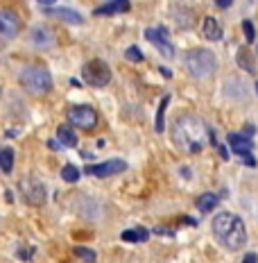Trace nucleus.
<instances>
[{"label":"nucleus","mask_w":258,"mask_h":263,"mask_svg":"<svg viewBox=\"0 0 258 263\" xmlns=\"http://www.w3.org/2000/svg\"><path fill=\"white\" fill-rule=\"evenodd\" d=\"M27 41H30V46L39 48V50H46V48L54 46V32L48 25H34V27H30Z\"/></svg>","instance_id":"8"},{"label":"nucleus","mask_w":258,"mask_h":263,"mask_svg":"<svg viewBox=\"0 0 258 263\" xmlns=\"http://www.w3.org/2000/svg\"><path fill=\"white\" fill-rule=\"evenodd\" d=\"M125 57H127L129 62H136V64H138V62H143V52H141V50H138V48H136V46L127 48V50H125Z\"/></svg>","instance_id":"24"},{"label":"nucleus","mask_w":258,"mask_h":263,"mask_svg":"<svg viewBox=\"0 0 258 263\" xmlns=\"http://www.w3.org/2000/svg\"><path fill=\"white\" fill-rule=\"evenodd\" d=\"M170 136L174 147L184 155H197L208 143L206 123L193 114H181L179 118H174L170 125Z\"/></svg>","instance_id":"1"},{"label":"nucleus","mask_w":258,"mask_h":263,"mask_svg":"<svg viewBox=\"0 0 258 263\" xmlns=\"http://www.w3.org/2000/svg\"><path fill=\"white\" fill-rule=\"evenodd\" d=\"M202 34L208 41H220L222 39V25H220V21L213 18V16H206L204 23H202Z\"/></svg>","instance_id":"13"},{"label":"nucleus","mask_w":258,"mask_h":263,"mask_svg":"<svg viewBox=\"0 0 258 263\" xmlns=\"http://www.w3.org/2000/svg\"><path fill=\"white\" fill-rule=\"evenodd\" d=\"M48 145H50V150H59V141H48Z\"/></svg>","instance_id":"28"},{"label":"nucleus","mask_w":258,"mask_h":263,"mask_svg":"<svg viewBox=\"0 0 258 263\" xmlns=\"http://www.w3.org/2000/svg\"><path fill=\"white\" fill-rule=\"evenodd\" d=\"M243 263H258V256L254 254V252H249V254H245V259Z\"/></svg>","instance_id":"26"},{"label":"nucleus","mask_w":258,"mask_h":263,"mask_svg":"<svg viewBox=\"0 0 258 263\" xmlns=\"http://www.w3.org/2000/svg\"><path fill=\"white\" fill-rule=\"evenodd\" d=\"M215 5L222 9H227V7H231V0H215Z\"/></svg>","instance_id":"27"},{"label":"nucleus","mask_w":258,"mask_h":263,"mask_svg":"<svg viewBox=\"0 0 258 263\" xmlns=\"http://www.w3.org/2000/svg\"><path fill=\"white\" fill-rule=\"evenodd\" d=\"M18 191H21V197L27 202L30 206H43L46 204V189L39 179L34 177H23L18 184Z\"/></svg>","instance_id":"6"},{"label":"nucleus","mask_w":258,"mask_h":263,"mask_svg":"<svg viewBox=\"0 0 258 263\" xmlns=\"http://www.w3.org/2000/svg\"><path fill=\"white\" fill-rule=\"evenodd\" d=\"M46 14L48 16H57V18L66 21V23H73V25L82 23V16L77 12H73V9H66V7H48Z\"/></svg>","instance_id":"14"},{"label":"nucleus","mask_w":258,"mask_h":263,"mask_svg":"<svg viewBox=\"0 0 258 263\" xmlns=\"http://www.w3.org/2000/svg\"><path fill=\"white\" fill-rule=\"evenodd\" d=\"M184 66L193 78L197 80H204V78H211L217 68V62H215V54L206 48H193V50L186 52L184 57Z\"/></svg>","instance_id":"3"},{"label":"nucleus","mask_w":258,"mask_h":263,"mask_svg":"<svg viewBox=\"0 0 258 263\" xmlns=\"http://www.w3.org/2000/svg\"><path fill=\"white\" fill-rule=\"evenodd\" d=\"M57 139L62 145H68V147H75L77 145V134H75L70 127H66V125H62V127L57 129Z\"/></svg>","instance_id":"16"},{"label":"nucleus","mask_w":258,"mask_h":263,"mask_svg":"<svg viewBox=\"0 0 258 263\" xmlns=\"http://www.w3.org/2000/svg\"><path fill=\"white\" fill-rule=\"evenodd\" d=\"M57 0H39V5H54Z\"/></svg>","instance_id":"29"},{"label":"nucleus","mask_w":258,"mask_h":263,"mask_svg":"<svg viewBox=\"0 0 258 263\" xmlns=\"http://www.w3.org/2000/svg\"><path fill=\"white\" fill-rule=\"evenodd\" d=\"M12 168H14V152L9 150V147H3V150H0V171L9 175Z\"/></svg>","instance_id":"20"},{"label":"nucleus","mask_w":258,"mask_h":263,"mask_svg":"<svg viewBox=\"0 0 258 263\" xmlns=\"http://www.w3.org/2000/svg\"><path fill=\"white\" fill-rule=\"evenodd\" d=\"M21 30V18L14 12H0V36L14 39Z\"/></svg>","instance_id":"11"},{"label":"nucleus","mask_w":258,"mask_h":263,"mask_svg":"<svg viewBox=\"0 0 258 263\" xmlns=\"http://www.w3.org/2000/svg\"><path fill=\"white\" fill-rule=\"evenodd\" d=\"M21 86L32 96H43V93L52 89V78L48 73V68L32 64L21 70Z\"/></svg>","instance_id":"4"},{"label":"nucleus","mask_w":258,"mask_h":263,"mask_svg":"<svg viewBox=\"0 0 258 263\" xmlns=\"http://www.w3.org/2000/svg\"><path fill=\"white\" fill-rule=\"evenodd\" d=\"M82 78H84L86 84L100 89V86H107L109 82H111V68H109L107 62H102V59H93V62L84 64Z\"/></svg>","instance_id":"5"},{"label":"nucleus","mask_w":258,"mask_h":263,"mask_svg":"<svg viewBox=\"0 0 258 263\" xmlns=\"http://www.w3.org/2000/svg\"><path fill=\"white\" fill-rule=\"evenodd\" d=\"M129 9V0H113V3L104 5V7L95 9V16H109V14H118V12H127Z\"/></svg>","instance_id":"15"},{"label":"nucleus","mask_w":258,"mask_h":263,"mask_svg":"<svg viewBox=\"0 0 258 263\" xmlns=\"http://www.w3.org/2000/svg\"><path fill=\"white\" fill-rule=\"evenodd\" d=\"M229 145H231V150L240 157H249V152L254 150L251 139L249 136H243V134H229Z\"/></svg>","instance_id":"12"},{"label":"nucleus","mask_w":258,"mask_h":263,"mask_svg":"<svg viewBox=\"0 0 258 263\" xmlns=\"http://www.w3.org/2000/svg\"><path fill=\"white\" fill-rule=\"evenodd\" d=\"M213 234L220 240V245H224L231 252H238L247 243V229L243 218L231 211H222L213 218Z\"/></svg>","instance_id":"2"},{"label":"nucleus","mask_w":258,"mask_h":263,"mask_svg":"<svg viewBox=\"0 0 258 263\" xmlns=\"http://www.w3.org/2000/svg\"><path fill=\"white\" fill-rule=\"evenodd\" d=\"M120 238L125 243H143V240H147V229H127V232L120 234Z\"/></svg>","instance_id":"17"},{"label":"nucleus","mask_w":258,"mask_h":263,"mask_svg":"<svg viewBox=\"0 0 258 263\" xmlns=\"http://www.w3.org/2000/svg\"><path fill=\"white\" fill-rule=\"evenodd\" d=\"M256 91H258V82H256Z\"/></svg>","instance_id":"30"},{"label":"nucleus","mask_w":258,"mask_h":263,"mask_svg":"<svg viewBox=\"0 0 258 263\" xmlns=\"http://www.w3.org/2000/svg\"><path fill=\"white\" fill-rule=\"evenodd\" d=\"M170 105V96H163V100H161V105H158V111H156V132L161 134L163 129H166V109Z\"/></svg>","instance_id":"19"},{"label":"nucleus","mask_w":258,"mask_h":263,"mask_svg":"<svg viewBox=\"0 0 258 263\" xmlns=\"http://www.w3.org/2000/svg\"><path fill=\"white\" fill-rule=\"evenodd\" d=\"M75 254L82 256V261H86V263H95V252L89 248H75Z\"/></svg>","instance_id":"23"},{"label":"nucleus","mask_w":258,"mask_h":263,"mask_svg":"<svg viewBox=\"0 0 258 263\" xmlns=\"http://www.w3.org/2000/svg\"><path fill=\"white\" fill-rule=\"evenodd\" d=\"M243 30H245V39L249 43L256 39V30H254V25H251V21H243Z\"/></svg>","instance_id":"25"},{"label":"nucleus","mask_w":258,"mask_h":263,"mask_svg":"<svg viewBox=\"0 0 258 263\" xmlns=\"http://www.w3.org/2000/svg\"><path fill=\"white\" fill-rule=\"evenodd\" d=\"M238 64L243 66L245 70H249V73L254 70V64H251V59H249V52L243 50V48H240V52H238Z\"/></svg>","instance_id":"22"},{"label":"nucleus","mask_w":258,"mask_h":263,"mask_svg":"<svg viewBox=\"0 0 258 263\" xmlns=\"http://www.w3.org/2000/svg\"><path fill=\"white\" fill-rule=\"evenodd\" d=\"M145 36L150 39L152 43H154V48L158 52L163 54V57H174V48H172V43H170V39H168V32L163 30V27H147L145 30Z\"/></svg>","instance_id":"9"},{"label":"nucleus","mask_w":258,"mask_h":263,"mask_svg":"<svg viewBox=\"0 0 258 263\" xmlns=\"http://www.w3.org/2000/svg\"><path fill=\"white\" fill-rule=\"evenodd\" d=\"M215 204H217V195L215 193H204V195H200V200H197V209H200L202 213L213 211L215 209Z\"/></svg>","instance_id":"18"},{"label":"nucleus","mask_w":258,"mask_h":263,"mask_svg":"<svg viewBox=\"0 0 258 263\" xmlns=\"http://www.w3.org/2000/svg\"><path fill=\"white\" fill-rule=\"evenodd\" d=\"M68 120L70 125H75L80 129H93L97 125V114L89 105H77V107H70Z\"/></svg>","instance_id":"7"},{"label":"nucleus","mask_w":258,"mask_h":263,"mask_svg":"<svg viewBox=\"0 0 258 263\" xmlns=\"http://www.w3.org/2000/svg\"><path fill=\"white\" fill-rule=\"evenodd\" d=\"M127 168V163L123 159H109V161H102V163H93V166L86 168L89 175H95V177H111V175H118Z\"/></svg>","instance_id":"10"},{"label":"nucleus","mask_w":258,"mask_h":263,"mask_svg":"<svg viewBox=\"0 0 258 263\" xmlns=\"http://www.w3.org/2000/svg\"><path fill=\"white\" fill-rule=\"evenodd\" d=\"M62 179L68 184H75L80 179V171L73 166V163H66V166L62 168Z\"/></svg>","instance_id":"21"}]
</instances>
